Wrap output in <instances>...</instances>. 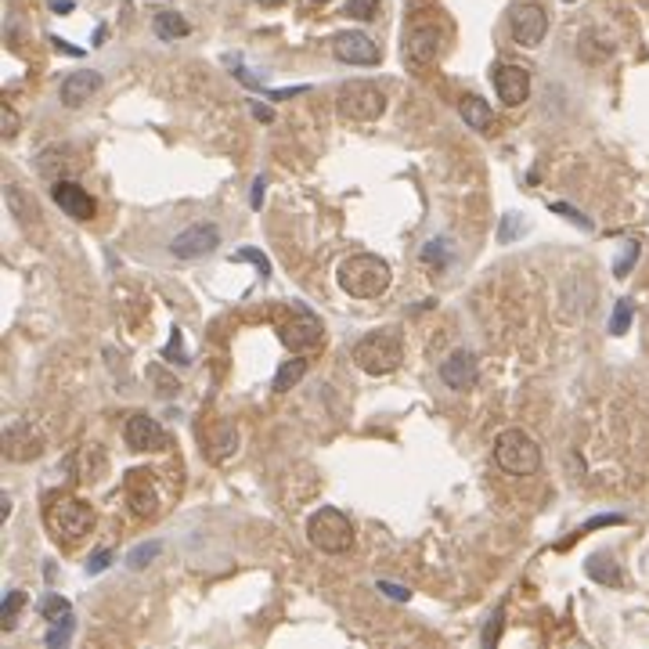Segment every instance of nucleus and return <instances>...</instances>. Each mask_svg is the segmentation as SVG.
I'll list each match as a JSON object with an SVG mask.
<instances>
[{
    "instance_id": "1",
    "label": "nucleus",
    "mask_w": 649,
    "mask_h": 649,
    "mask_svg": "<svg viewBox=\"0 0 649 649\" xmlns=\"http://www.w3.org/2000/svg\"><path fill=\"white\" fill-rule=\"evenodd\" d=\"M340 289L354 299H379L390 281H393V271L382 257H371V253H358V257H347L340 264Z\"/></svg>"
},
{
    "instance_id": "2",
    "label": "nucleus",
    "mask_w": 649,
    "mask_h": 649,
    "mask_svg": "<svg viewBox=\"0 0 649 649\" xmlns=\"http://www.w3.org/2000/svg\"><path fill=\"white\" fill-rule=\"evenodd\" d=\"M307 538H310L314 549H321L329 556H343V553L354 549V523H350L347 512H340L332 505H321L307 520Z\"/></svg>"
},
{
    "instance_id": "3",
    "label": "nucleus",
    "mask_w": 649,
    "mask_h": 649,
    "mask_svg": "<svg viewBox=\"0 0 649 649\" xmlns=\"http://www.w3.org/2000/svg\"><path fill=\"white\" fill-rule=\"evenodd\" d=\"M354 365L369 375H390V371L401 369L404 361V347H401V336L393 329H382V332H369L354 343L350 350Z\"/></svg>"
},
{
    "instance_id": "4",
    "label": "nucleus",
    "mask_w": 649,
    "mask_h": 649,
    "mask_svg": "<svg viewBox=\"0 0 649 649\" xmlns=\"http://www.w3.org/2000/svg\"><path fill=\"white\" fill-rule=\"evenodd\" d=\"M494 462L509 476H534L542 469V448L523 430H502L494 437Z\"/></svg>"
},
{
    "instance_id": "5",
    "label": "nucleus",
    "mask_w": 649,
    "mask_h": 649,
    "mask_svg": "<svg viewBox=\"0 0 649 649\" xmlns=\"http://www.w3.org/2000/svg\"><path fill=\"white\" fill-rule=\"evenodd\" d=\"M44 520H47V531H51L58 542L76 545V542H84V538L91 534L94 509L87 502H80V498H62V502H55V505H47Z\"/></svg>"
},
{
    "instance_id": "6",
    "label": "nucleus",
    "mask_w": 649,
    "mask_h": 649,
    "mask_svg": "<svg viewBox=\"0 0 649 649\" xmlns=\"http://www.w3.org/2000/svg\"><path fill=\"white\" fill-rule=\"evenodd\" d=\"M336 105L347 119H358V123H371L386 112V94L379 91L369 80H350L336 91Z\"/></svg>"
},
{
    "instance_id": "7",
    "label": "nucleus",
    "mask_w": 649,
    "mask_h": 649,
    "mask_svg": "<svg viewBox=\"0 0 649 649\" xmlns=\"http://www.w3.org/2000/svg\"><path fill=\"white\" fill-rule=\"evenodd\" d=\"M509 33L520 47H538L549 33V15L542 4H512L509 11Z\"/></svg>"
},
{
    "instance_id": "8",
    "label": "nucleus",
    "mask_w": 649,
    "mask_h": 649,
    "mask_svg": "<svg viewBox=\"0 0 649 649\" xmlns=\"http://www.w3.org/2000/svg\"><path fill=\"white\" fill-rule=\"evenodd\" d=\"M321 340H325L321 321H318L307 307H296V310H292V321H285V325H281V343H285L289 350H296V354L321 347Z\"/></svg>"
},
{
    "instance_id": "9",
    "label": "nucleus",
    "mask_w": 649,
    "mask_h": 649,
    "mask_svg": "<svg viewBox=\"0 0 649 649\" xmlns=\"http://www.w3.org/2000/svg\"><path fill=\"white\" fill-rule=\"evenodd\" d=\"M123 441H127L130 451H167V444H170V437H167V430L159 426V419H152V415H145V411H137V415L127 419Z\"/></svg>"
},
{
    "instance_id": "10",
    "label": "nucleus",
    "mask_w": 649,
    "mask_h": 649,
    "mask_svg": "<svg viewBox=\"0 0 649 649\" xmlns=\"http://www.w3.org/2000/svg\"><path fill=\"white\" fill-rule=\"evenodd\" d=\"M217 246H220L217 224H191V228H185V231L170 242V253H174L177 260H198V257L213 253Z\"/></svg>"
},
{
    "instance_id": "11",
    "label": "nucleus",
    "mask_w": 649,
    "mask_h": 649,
    "mask_svg": "<svg viewBox=\"0 0 649 649\" xmlns=\"http://www.w3.org/2000/svg\"><path fill=\"white\" fill-rule=\"evenodd\" d=\"M332 55L340 62H347V66H379V58H382L379 44L371 40L369 33H340V36H332Z\"/></svg>"
},
{
    "instance_id": "12",
    "label": "nucleus",
    "mask_w": 649,
    "mask_h": 649,
    "mask_svg": "<svg viewBox=\"0 0 649 649\" xmlns=\"http://www.w3.org/2000/svg\"><path fill=\"white\" fill-rule=\"evenodd\" d=\"M441 58V33L437 25H415L404 40V62L411 69H426Z\"/></svg>"
},
{
    "instance_id": "13",
    "label": "nucleus",
    "mask_w": 649,
    "mask_h": 649,
    "mask_svg": "<svg viewBox=\"0 0 649 649\" xmlns=\"http://www.w3.org/2000/svg\"><path fill=\"white\" fill-rule=\"evenodd\" d=\"M491 84H494V91L502 97V105L516 108V105H523L531 97V69H523V66H498L491 73Z\"/></svg>"
},
{
    "instance_id": "14",
    "label": "nucleus",
    "mask_w": 649,
    "mask_h": 649,
    "mask_svg": "<svg viewBox=\"0 0 649 649\" xmlns=\"http://www.w3.org/2000/svg\"><path fill=\"white\" fill-rule=\"evenodd\" d=\"M51 198L62 206V213L66 217H73V220H91L94 213H97V202L91 198V191L87 188H80L76 181H69V177H62V181H55L51 188Z\"/></svg>"
},
{
    "instance_id": "15",
    "label": "nucleus",
    "mask_w": 649,
    "mask_h": 649,
    "mask_svg": "<svg viewBox=\"0 0 649 649\" xmlns=\"http://www.w3.org/2000/svg\"><path fill=\"white\" fill-rule=\"evenodd\" d=\"M441 379H444V386H451V390H472L476 386V379H480V369H476V354L472 350H451L444 361H441Z\"/></svg>"
},
{
    "instance_id": "16",
    "label": "nucleus",
    "mask_w": 649,
    "mask_h": 649,
    "mask_svg": "<svg viewBox=\"0 0 649 649\" xmlns=\"http://www.w3.org/2000/svg\"><path fill=\"white\" fill-rule=\"evenodd\" d=\"M40 451H44V441H40V433H33V426L18 422L4 433V459L7 462H33V459H40Z\"/></svg>"
},
{
    "instance_id": "17",
    "label": "nucleus",
    "mask_w": 649,
    "mask_h": 649,
    "mask_svg": "<svg viewBox=\"0 0 649 649\" xmlns=\"http://www.w3.org/2000/svg\"><path fill=\"white\" fill-rule=\"evenodd\" d=\"M101 91V73H94V69H80V73H69L66 80H62V105L66 108H80V105H87L94 94Z\"/></svg>"
},
{
    "instance_id": "18",
    "label": "nucleus",
    "mask_w": 649,
    "mask_h": 649,
    "mask_svg": "<svg viewBox=\"0 0 649 649\" xmlns=\"http://www.w3.org/2000/svg\"><path fill=\"white\" fill-rule=\"evenodd\" d=\"M4 202H7V209H11V217L25 228V231H33V228H40V206H36V198L25 191L22 185H7L4 188Z\"/></svg>"
},
{
    "instance_id": "19",
    "label": "nucleus",
    "mask_w": 649,
    "mask_h": 649,
    "mask_svg": "<svg viewBox=\"0 0 649 649\" xmlns=\"http://www.w3.org/2000/svg\"><path fill=\"white\" fill-rule=\"evenodd\" d=\"M148 476H152V472H141V469H137V472H130V483H127L130 505H134V512L145 516V520L159 512V509H156L159 502H156V494H152V480H148Z\"/></svg>"
},
{
    "instance_id": "20",
    "label": "nucleus",
    "mask_w": 649,
    "mask_h": 649,
    "mask_svg": "<svg viewBox=\"0 0 649 649\" xmlns=\"http://www.w3.org/2000/svg\"><path fill=\"white\" fill-rule=\"evenodd\" d=\"M459 116L465 119V127L476 130V134H487V130L494 127L491 105H487L483 97H476V94H462V97H459Z\"/></svg>"
},
{
    "instance_id": "21",
    "label": "nucleus",
    "mask_w": 649,
    "mask_h": 649,
    "mask_svg": "<svg viewBox=\"0 0 649 649\" xmlns=\"http://www.w3.org/2000/svg\"><path fill=\"white\" fill-rule=\"evenodd\" d=\"M584 570H588V577L592 581H599V584H624V573H621V566H617V559L606 556V553H595V556L584 563Z\"/></svg>"
},
{
    "instance_id": "22",
    "label": "nucleus",
    "mask_w": 649,
    "mask_h": 649,
    "mask_svg": "<svg viewBox=\"0 0 649 649\" xmlns=\"http://www.w3.org/2000/svg\"><path fill=\"white\" fill-rule=\"evenodd\" d=\"M66 152H69V145L44 148V152H40V174H47V177H55V181H58V167H62V174H73L80 163H76V159H62Z\"/></svg>"
},
{
    "instance_id": "23",
    "label": "nucleus",
    "mask_w": 649,
    "mask_h": 649,
    "mask_svg": "<svg viewBox=\"0 0 649 649\" xmlns=\"http://www.w3.org/2000/svg\"><path fill=\"white\" fill-rule=\"evenodd\" d=\"M152 29H156V36H159V40H181V36H188V33H191V25H188L181 15H174V11H163V15H156Z\"/></svg>"
},
{
    "instance_id": "24",
    "label": "nucleus",
    "mask_w": 649,
    "mask_h": 649,
    "mask_svg": "<svg viewBox=\"0 0 649 649\" xmlns=\"http://www.w3.org/2000/svg\"><path fill=\"white\" fill-rule=\"evenodd\" d=\"M307 375V361L303 358H292V361H285L279 369V375H275V393H285V390H292L299 379Z\"/></svg>"
},
{
    "instance_id": "25",
    "label": "nucleus",
    "mask_w": 649,
    "mask_h": 649,
    "mask_svg": "<svg viewBox=\"0 0 649 649\" xmlns=\"http://www.w3.org/2000/svg\"><path fill=\"white\" fill-rule=\"evenodd\" d=\"M40 614L55 624V621H62V617H69L73 614V606H69V599H62V595H47L44 603H40Z\"/></svg>"
},
{
    "instance_id": "26",
    "label": "nucleus",
    "mask_w": 649,
    "mask_h": 649,
    "mask_svg": "<svg viewBox=\"0 0 649 649\" xmlns=\"http://www.w3.org/2000/svg\"><path fill=\"white\" fill-rule=\"evenodd\" d=\"M159 553H163V545H159V542H148V545H137V549L127 556V563H130V570H145Z\"/></svg>"
},
{
    "instance_id": "27",
    "label": "nucleus",
    "mask_w": 649,
    "mask_h": 649,
    "mask_svg": "<svg viewBox=\"0 0 649 649\" xmlns=\"http://www.w3.org/2000/svg\"><path fill=\"white\" fill-rule=\"evenodd\" d=\"M69 639H73V614H69V617H62V621H55V628L47 632V646L58 649V646H66Z\"/></svg>"
},
{
    "instance_id": "28",
    "label": "nucleus",
    "mask_w": 649,
    "mask_h": 649,
    "mask_svg": "<svg viewBox=\"0 0 649 649\" xmlns=\"http://www.w3.org/2000/svg\"><path fill=\"white\" fill-rule=\"evenodd\" d=\"M628 325H632V299H621L617 310H614V318H610V332H614V336H624Z\"/></svg>"
},
{
    "instance_id": "29",
    "label": "nucleus",
    "mask_w": 649,
    "mask_h": 649,
    "mask_svg": "<svg viewBox=\"0 0 649 649\" xmlns=\"http://www.w3.org/2000/svg\"><path fill=\"white\" fill-rule=\"evenodd\" d=\"M375 15H379V0H350V4H347V18L369 22Z\"/></svg>"
},
{
    "instance_id": "30",
    "label": "nucleus",
    "mask_w": 649,
    "mask_h": 649,
    "mask_svg": "<svg viewBox=\"0 0 649 649\" xmlns=\"http://www.w3.org/2000/svg\"><path fill=\"white\" fill-rule=\"evenodd\" d=\"M502 621H505V606H498V610L491 614V621H487V628H483V646H494V643H498Z\"/></svg>"
},
{
    "instance_id": "31",
    "label": "nucleus",
    "mask_w": 649,
    "mask_h": 649,
    "mask_svg": "<svg viewBox=\"0 0 649 649\" xmlns=\"http://www.w3.org/2000/svg\"><path fill=\"white\" fill-rule=\"evenodd\" d=\"M0 127H4V141H11V137L18 134V127H22V123H18V112H15L11 105H4V108H0Z\"/></svg>"
},
{
    "instance_id": "32",
    "label": "nucleus",
    "mask_w": 649,
    "mask_h": 649,
    "mask_svg": "<svg viewBox=\"0 0 649 649\" xmlns=\"http://www.w3.org/2000/svg\"><path fill=\"white\" fill-rule=\"evenodd\" d=\"M25 603V595L22 592H11L7 595V603H4V610H0V617H4V628H11L15 624V614H18V606Z\"/></svg>"
},
{
    "instance_id": "33",
    "label": "nucleus",
    "mask_w": 649,
    "mask_h": 649,
    "mask_svg": "<svg viewBox=\"0 0 649 649\" xmlns=\"http://www.w3.org/2000/svg\"><path fill=\"white\" fill-rule=\"evenodd\" d=\"M231 260H249V264H257V268H260V275H264V279L271 275V264H268V257H264V253H257V249H242V253H235Z\"/></svg>"
},
{
    "instance_id": "34",
    "label": "nucleus",
    "mask_w": 649,
    "mask_h": 649,
    "mask_svg": "<svg viewBox=\"0 0 649 649\" xmlns=\"http://www.w3.org/2000/svg\"><path fill=\"white\" fill-rule=\"evenodd\" d=\"M635 257H639V242H628V253H624V257H621V264H617V279H624V275L632 271Z\"/></svg>"
},
{
    "instance_id": "35",
    "label": "nucleus",
    "mask_w": 649,
    "mask_h": 649,
    "mask_svg": "<svg viewBox=\"0 0 649 649\" xmlns=\"http://www.w3.org/2000/svg\"><path fill=\"white\" fill-rule=\"evenodd\" d=\"M379 592H386V595H390V599H397V603H408V599H411V592H408V588L390 584V581H379Z\"/></svg>"
},
{
    "instance_id": "36",
    "label": "nucleus",
    "mask_w": 649,
    "mask_h": 649,
    "mask_svg": "<svg viewBox=\"0 0 649 649\" xmlns=\"http://www.w3.org/2000/svg\"><path fill=\"white\" fill-rule=\"evenodd\" d=\"M553 209H556V213H566V217H570V220H573V224H581V228H584V231H588V228H592V220H588V217H581V213H577V209H570V206H563V202H556V206H553Z\"/></svg>"
},
{
    "instance_id": "37",
    "label": "nucleus",
    "mask_w": 649,
    "mask_h": 649,
    "mask_svg": "<svg viewBox=\"0 0 649 649\" xmlns=\"http://www.w3.org/2000/svg\"><path fill=\"white\" fill-rule=\"evenodd\" d=\"M163 354H167V358H174V354H177V365H188V354L181 350V332H174V340H170V347H167Z\"/></svg>"
},
{
    "instance_id": "38",
    "label": "nucleus",
    "mask_w": 649,
    "mask_h": 649,
    "mask_svg": "<svg viewBox=\"0 0 649 649\" xmlns=\"http://www.w3.org/2000/svg\"><path fill=\"white\" fill-rule=\"evenodd\" d=\"M108 559H112V553H94V556L87 559V573H101V570L108 566Z\"/></svg>"
},
{
    "instance_id": "39",
    "label": "nucleus",
    "mask_w": 649,
    "mask_h": 649,
    "mask_svg": "<svg viewBox=\"0 0 649 649\" xmlns=\"http://www.w3.org/2000/svg\"><path fill=\"white\" fill-rule=\"evenodd\" d=\"M264 177H257V181H253V209H260V202H264Z\"/></svg>"
},
{
    "instance_id": "40",
    "label": "nucleus",
    "mask_w": 649,
    "mask_h": 649,
    "mask_svg": "<svg viewBox=\"0 0 649 649\" xmlns=\"http://www.w3.org/2000/svg\"><path fill=\"white\" fill-rule=\"evenodd\" d=\"M512 231H516V217L509 213V220H505V228H502V242H509V238H512Z\"/></svg>"
},
{
    "instance_id": "41",
    "label": "nucleus",
    "mask_w": 649,
    "mask_h": 649,
    "mask_svg": "<svg viewBox=\"0 0 649 649\" xmlns=\"http://www.w3.org/2000/svg\"><path fill=\"white\" fill-rule=\"evenodd\" d=\"M73 4H76V0H51V11L66 15V11H73Z\"/></svg>"
},
{
    "instance_id": "42",
    "label": "nucleus",
    "mask_w": 649,
    "mask_h": 649,
    "mask_svg": "<svg viewBox=\"0 0 649 649\" xmlns=\"http://www.w3.org/2000/svg\"><path fill=\"white\" fill-rule=\"evenodd\" d=\"M253 116L264 119V123H271V108H264V105H253Z\"/></svg>"
},
{
    "instance_id": "43",
    "label": "nucleus",
    "mask_w": 649,
    "mask_h": 649,
    "mask_svg": "<svg viewBox=\"0 0 649 649\" xmlns=\"http://www.w3.org/2000/svg\"><path fill=\"white\" fill-rule=\"evenodd\" d=\"M7 516H11V498L4 494V498H0V520H7Z\"/></svg>"
},
{
    "instance_id": "44",
    "label": "nucleus",
    "mask_w": 649,
    "mask_h": 649,
    "mask_svg": "<svg viewBox=\"0 0 649 649\" xmlns=\"http://www.w3.org/2000/svg\"><path fill=\"white\" fill-rule=\"evenodd\" d=\"M260 4H281V0H260Z\"/></svg>"
},
{
    "instance_id": "45",
    "label": "nucleus",
    "mask_w": 649,
    "mask_h": 649,
    "mask_svg": "<svg viewBox=\"0 0 649 649\" xmlns=\"http://www.w3.org/2000/svg\"><path fill=\"white\" fill-rule=\"evenodd\" d=\"M310 4H329V0H310Z\"/></svg>"
}]
</instances>
